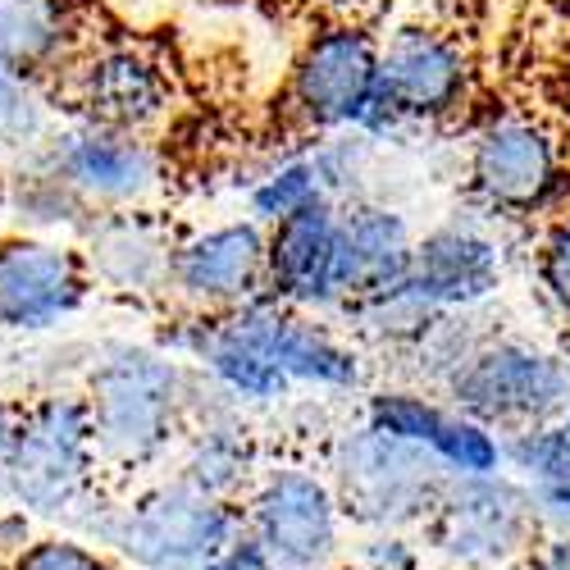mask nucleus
<instances>
[{
	"label": "nucleus",
	"instance_id": "obj_10",
	"mask_svg": "<svg viewBox=\"0 0 570 570\" xmlns=\"http://www.w3.org/2000/svg\"><path fill=\"white\" fill-rule=\"evenodd\" d=\"M379 87V51L361 28H324L293 73V97L306 124L334 128L370 119Z\"/></svg>",
	"mask_w": 570,
	"mask_h": 570
},
{
	"label": "nucleus",
	"instance_id": "obj_29",
	"mask_svg": "<svg viewBox=\"0 0 570 570\" xmlns=\"http://www.w3.org/2000/svg\"><path fill=\"white\" fill-rule=\"evenodd\" d=\"M530 493H534V507H539L543 530L570 534V474H566V480H552V484H539V489H530Z\"/></svg>",
	"mask_w": 570,
	"mask_h": 570
},
{
	"label": "nucleus",
	"instance_id": "obj_6",
	"mask_svg": "<svg viewBox=\"0 0 570 570\" xmlns=\"http://www.w3.org/2000/svg\"><path fill=\"white\" fill-rule=\"evenodd\" d=\"M247 534L278 570H334L343 561V507L324 474L306 465L265 470L243 507Z\"/></svg>",
	"mask_w": 570,
	"mask_h": 570
},
{
	"label": "nucleus",
	"instance_id": "obj_30",
	"mask_svg": "<svg viewBox=\"0 0 570 570\" xmlns=\"http://www.w3.org/2000/svg\"><path fill=\"white\" fill-rule=\"evenodd\" d=\"M202 570H278V561L243 530V534H237V539H233L210 566H202Z\"/></svg>",
	"mask_w": 570,
	"mask_h": 570
},
{
	"label": "nucleus",
	"instance_id": "obj_25",
	"mask_svg": "<svg viewBox=\"0 0 570 570\" xmlns=\"http://www.w3.org/2000/svg\"><path fill=\"white\" fill-rule=\"evenodd\" d=\"M10 570H124V566L110 552H101L97 543H87V539L46 534V539H32L10 561Z\"/></svg>",
	"mask_w": 570,
	"mask_h": 570
},
{
	"label": "nucleus",
	"instance_id": "obj_14",
	"mask_svg": "<svg viewBox=\"0 0 570 570\" xmlns=\"http://www.w3.org/2000/svg\"><path fill=\"white\" fill-rule=\"evenodd\" d=\"M465 87V69L456 46L443 41L439 32L406 28L389 41V51L379 56V87H374V110L389 115H439L456 106Z\"/></svg>",
	"mask_w": 570,
	"mask_h": 570
},
{
	"label": "nucleus",
	"instance_id": "obj_28",
	"mask_svg": "<svg viewBox=\"0 0 570 570\" xmlns=\"http://www.w3.org/2000/svg\"><path fill=\"white\" fill-rule=\"evenodd\" d=\"M352 561L365 570H424V552L406 534H374Z\"/></svg>",
	"mask_w": 570,
	"mask_h": 570
},
{
	"label": "nucleus",
	"instance_id": "obj_1",
	"mask_svg": "<svg viewBox=\"0 0 570 570\" xmlns=\"http://www.w3.org/2000/svg\"><path fill=\"white\" fill-rule=\"evenodd\" d=\"M82 402L97 434L101 470L137 474L156 465L193 415V379L156 347H106L87 370Z\"/></svg>",
	"mask_w": 570,
	"mask_h": 570
},
{
	"label": "nucleus",
	"instance_id": "obj_13",
	"mask_svg": "<svg viewBox=\"0 0 570 570\" xmlns=\"http://www.w3.org/2000/svg\"><path fill=\"white\" fill-rule=\"evenodd\" d=\"M78 252L87 261L91 283H106L110 293L141 297V293L169 288L174 243L160 233V224L141 210L91 215V224L78 233Z\"/></svg>",
	"mask_w": 570,
	"mask_h": 570
},
{
	"label": "nucleus",
	"instance_id": "obj_19",
	"mask_svg": "<svg viewBox=\"0 0 570 570\" xmlns=\"http://www.w3.org/2000/svg\"><path fill=\"white\" fill-rule=\"evenodd\" d=\"M178 480H187L193 489L219 498V502H237V493H252L256 484V448L252 434L237 424L233 415H206V420H187V456Z\"/></svg>",
	"mask_w": 570,
	"mask_h": 570
},
{
	"label": "nucleus",
	"instance_id": "obj_24",
	"mask_svg": "<svg viewBox=\"0 0 570 570\" xmlns=\"http://www.w3.org/2000/svg\"><path fill=\"white\" fill-rule=\"evenodd\" d=\"M502 456L511 461V470L525 474V484H552L570 474V406L561 415H552L548 424L534 430H520L511 443H502Z\"/></svg>",
	"mask_w": 570,
	"mask_h": 570
},
{
	"label": "nucleus",
	"instance_id": "obj_5",
	"mask_svg": "<svg viewBox=\"0 0 570 570\" xmlns=\"http://www.w3.org/2000/svg\"><path fill=\"white\" fill-rule=\"evenodd\" d=\"M424 534L430 552H439L452 570H507L539 543L543 520L530 484L484 474V480H452L434 515L424 520Z\"/></svg>",
	"mask_w": 570,
	"mask_h": 570
},
{
	"label": "nucleus",
	"instance_id": "obj_34",
	"mask_svg": "<svg viewBox=\"0 0 570 570\" xmlns=\"http://www.w3.org/2000/svg\"><path fill=\"white\" fill-rule=\"evenodd\" d=\"M320 6H328V10H356V6H365V0H320Z\"/></svg>",
	"mask_w": 570,
	"mask_h": 570
},
{
	"label": "nucleus",
	"instance_id": "obj_35",
	"mask_svg": "<svg viewBox=\"0 0 570 570\" xmlns=\"http://www.w3.org/2000/svg\"><path fill=\"white\" fill-rule=\"evenodd\" d=\"M334 570H365V566H356V561H338Z\"/></svg>",
	"mask_w": 570,
	"mask_h": 570
},
{
	"label": "nucleus",
	"instance_id": "obj_8",
	"mask_svg": "<svg viewBox=\"0 0 570 570\" xmlns=\"http://www.w3.org/2000/svg\"><path fill=\"white\" fill-rule=\"evenodd\" d=\"M37 160L69 183L91 215L132 210L160 183V156L141 132H119L91 119L56 124Z\"/></svg>",
	"mask_w": 570,
	"mask_h": 570
},
{
	"label": "nucleus",
	"instance_id": "obj_2",
	"mask_svg": "<svg viewBox=\"0 0 570 570\" xmlns=\"http://www.w3.org/2000/svg\"><path fill=\"white\" fill-rule=\"evenodd\" d=\"M82 530L132 570H202L247 530L243 507L219 502L187 480L151 484L119 507L82 511Z\"/></svg>",
	"mask_w": 570,
	"mask_h": 570
},
{
	"label": "nucleus",
	"instance_id": "obj_7",
	"mask_svg": "<svg viewBox=\"0 0 570 570\" xmlns=\"http://www.w3.org/2000/svg\"><path fill=\"white\" fill-rule=\"evenodd\" d=\"M448 389L470 420L534 430L570 406V370L525 343H489L448 379Z\"/></svg>",
	"mask_w": 570,
	"mask_h": 570
},
{
	"label": "nucleus",
	"instance_id": "obj_4",
	"mask_svg": "<svg viewBox=\"0 0 570 570\" xmlns=\"http://www.w3.org/2000/svg\"><path fill=\"white\" fill-rule=\"evenodd\" d=\"M328 484L338 493L343 520H356L374 534H402L406 525H424L434 515L452 474L434 452L374 434L365 424V430L338 439Z\"/></svg>",
	"mask_w": 570,
	"mask_h": 570
},
{
	"label": "nucleus",
	"instance_id": "obj_3",
	"mask_svg": "<svg viewBox=\"0 0 570 570\" xmlns=\"http://www.w3.org/2000/svg\"><path fill=\"white\" fill-rule=\"evenodd\" d=\"M97 480H101V452L82 393L51 389L32 402H19L0 493L28 520L32 515L60 520V515H82L91 507Z\"/></svg>",
	"mask_w": 570,
	"mask_h": 570
},
{
	"label": "nucleus",
	"instance_id": "obj_27",
	"mask_svg": "<svg viewBox=\"0 0 570 570\" xmlns=\"http://www.w3.org/2000/svg\"><path fill=\"white\" fill-rule=\"evenodd\" d=\"M539 278H543L548 297L570 315V224H557V228H552V237L543 243Z\"/></svg>",
	"mask_w": 570,
	"mask_h": 570
},
{
	"label": "nucleus",
	"instance_id": "obj_11",
	"mask_svg": "<svg viewBox=\"0 0 570 570\" xmlns=\"http://www.w3.org/2000/svg\"><path fill=\"white\" fill-rule=\"evenodd\" d=\"M73 110L91 124L141 132L169 110V78L137 46H106L73 69Z\"/></svg>",
	"mask_w": 570,
	"mask_h": 570
},
{
	"label": "nucleus",
	"instance_id": "obj_32",
	"mask_svg": "<svg viewBox=\"0 0 570 570\" xmlns=\"http://www.w3.org/2000/svg\"><path fill=\"white\" fill-rule=\"evenodd\" d=\"M14 420H19V402L0 397V480H6V456H10V443H14Z\"/></svg>",
	"mask_w": 570,
	"mask_h": 570
},
{
	"label": "nucleus",
	"instance_id": "obj_15",
	"mask_svg": "<svg viewBox=\"0 0 570 570\" xmlns=\"http://www.w3.org/2000/svg\"><path fill=\"white\" fill-rule=\"evenodd\" d=\"M338 247L343 219L320 206H306L288 219H278L265 237V278L288 302H334L338 293Z\"/></svg>",
	"mask_w": 570,
	"mask_h": 570
},
{
	"label": "nucleus",
	"instance_id": "obj_12",
	"mask_svg": "<svg viewBox=\"0 0 570 570\" xmlns=\"http://www.w3.org/2000/svg\"><path fill=\"white\" fill-rule=\"evenodd\" d=\"M265 278V237L252 224L206 228L187 243H174L169 288L197 306H237Z\"/></svg>",
	"mask_w": 570,
	"mask_h": 570
},
{
	"label": "nucleus",
	"instance_id": "obj_33",
	"mask_svg": "<svg viewBox=\"0 0 570 570\" xmlns=\"http://www.w3.org/2000/svg\"><path fill=\"white\" fill-rule=\"evenodd\" d=\"M10 178H14L10 156H0V233H6V219H10Z\"/></svg>",
	"mask_w": 570,
	"mask_h": 570
},
{
	"label": "nucleus",
	"instance_id": "obj_16",
	"mask_svg": "<svg viewBox=\"0 0 570 570\" xmlns=\"http://www.w3.org/2000/svg\"><path fill=\"white\" fill-rule=\"evenodd\" d=\"M557 178L552 141L534 124H498L474 147V187L507 210H530Z\"/></svg>",
	"mask_w": 570,
	"mask_h": 570
},
{
	"label": "nucleus",
	"instance_id": "obj_23",
	"mask_svg": "<svg viewBox=\"0 0 570 570\" xmlns=\"http://www.w3.org/2000/svg\"><path fill=\"white\" fill-rule=\"evenodd\" d=\"M51 110L37 82L14 78L10 69H0V156H37L41 141L51 137Z\"/></svg>",
	"mask_w": 570,
	"mask_h": 570
},
{
	"label": "nucleus",
	"instance_id": "obj_17",
	"mask_svg": "<svg viewBox=\"0 0 570 570\" xmlns=\"http://www.w3.org/2000/svg\"><path fill=\"white\" fill-rule=\"evenodd\" d=\"M78 46L73 0H0V69L23 82L60 73Z\"/></svg>",
	"mask_w": 570,
	"mask_h": 570
},
{
	"label": "nucleus",
	"instance_id": "obj_26",
	"mask_svg": "<svg viewBox=\"0 0 570 570\" xmlns=\"http://www.w3.org/2000/svg\"><path fill=\"white\" fill-rule=\"evenodd\" d=\"M252 202H256V210L269 215L274 224L288 219V215H297V210H306V206H320V169L306 165V160L278 169L269 183L256 187Z\"/></svg>",
	"mask_w": 570,
	"mask_h": 570
},
{
	"label": "nucleus",
	"instance_id": "obj_21",
	"mask_svg": "<svg viewBox=\"0 0 570 570\" xmlns=\"http://www.w3.org/2000/svg\"><path fill=\"white\" fill-rule=\"evenodd\" d=\"M10 219L19 224V233L60 237V233H82L91 224V210L78 202L69 183H60L37 156H28L10 178Z\"/></svg>",
	"mask_w": 570,
	"mask_h": 570
},
{
	"label": "nucleus",
	"instance_id": "obj_31",
	"mask_svg": "<svg viewBox=\"0 0 570 570\" xmlns=\"http://www.w3.org/2000/svg\"><path fill=\"white\" fill-rule=\"evenodd\" d=\"M520 570H570V534H552L543 530L539 543L525 552Z\"/></svg>",
	"mask_w": 570,
	"mask_h": 570
},
{
	"label": "nucleus",
	"instance_id": "obj_9",
	"mask_svg": "<svg viewBox=\"0 0 570 570\" xmlns=\"http://www.w3.org/2000/svg\"><path fill=\"white\" fill-rule=\"evenodd\" d=\"M91 297L87 261L65 237L0 233V328L6 334H46L82 311Z\"/></svg>",
	"mask_w": 570,
	"mask_h": 570
},
{
	"label": "nucleus",
	"instance_id": "obj_22",
	"mask_svg": "<svg viewBox=\"0 0 570 570\" xmlns=\"http://www.w3.org/2000/svg\"><path fill=\"white\" fill-rule=\"evenodd\" d=\"M278 370L288 384L306 379V384H324V389H352L361 379L356 356L347 347H338L324 328L302 324L293 315H283L278 324Z\"/></svg>",
	"mask_w": 570,
	"mask_h": 570
},
{
	"label": "nucleus",
	"instance_id": "obj_20",
	"mask_svg": "<svg viewBox=\"0 0 570 570\" xmlns=\"http://www.w3.org/2000/svg\"><path fill=\"white\" fill-rule=\"evenodd\" d=\"M411 283H420L439 306L474 302L498 283V252L474 233L443 228L430 237V243L415 247Z\"/></svg>",
	"mask_w": 570,
	"mask_h": 570
},
{
	"label": "nucleus",
	"instance_id": "obj_18",
	"mask_svg": "<svg viewBox=\"0 0 570 570\" xmlns=\"http://www.w3.org/2000/svg\"><path fill=\"white\" fill-rule=\"evenodd\" d=\"M415 252L397 215L389 210H361L343 219V247H338V293H361L365 302L397 288L411 278Z\"/></svg>",
	"mask_w": 570,
	"mask_h": 570
}]
</instances>
